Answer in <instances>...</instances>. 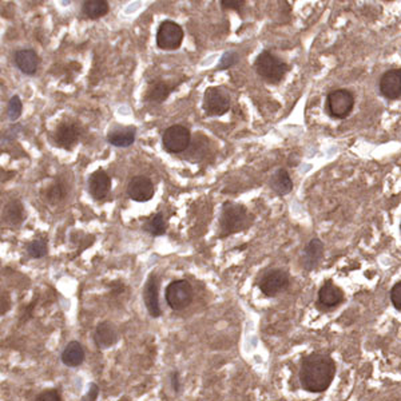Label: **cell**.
Segmentation results:
<instances>
[{
	"mask_svg": "<svg viewBox=\"0 0 401 401\" xmlns=\"http://www.w3.org/2000/svg\"><path fill=\"white\" fill-rule=\"evenodd\" d=\"M336 375V363L324 353H312L301 360L300 383L301 386L312 392H325Z\"/></svg>",
	"mask_w": 401,
	"mask_h": 401,
	"instance_id": "obj_1",
	"label": "cell"
},
{
	"mask_svg": "<svg viewBox=\"0 0 401 401\" xmlns=\"http://www.w3.org/2000/svg\"><path fill=\"white\" fill-rule=\"evenodd\" d=\"M253 223V216L244 205L236 202H225L219 216V237H228L242 232Z\"/></svg>",
	"mask_w": 401,
	"mask_h": 401,
	"instance_id": "obj_2",
	"label": "cell"
},
{
	"mask_svg": "<svg viewBox=\"0 0 401 401\" xmlns=\"http://www.w3.org/2000/svg\"><path fill=\"white\" fill-rule=\"evenodd\" d=\"M255 67L257 74L266 83L271 85L280 83L289 70V66L271 51H262L258 55L255 59Z\"/></svg>",
	"mask_w": 401,
	"mask_h": 401,
	"instance_id": "obj_3",
	"label": "cell"
},
{
	"mask_svg": "<svg viewBox=\"0 0 401 401\" xmlns=\"http://www.w3.org/2000/svg\"><path fill=\"white\" fill-rule=\"evenodd\" d=\"M230 94L223 87H209L203 95V111L207 117H221L230 109Z\"/></svg>",
	"mask_w": 401,
	"mask_h": 401,
	"instance_id": "obj_4",
	"label": "cell"
},
{
	"mask_svg": "<svg viewBox=\"0 0 401 401\" xmlns=\"http://www.w3.org/2000/svg\"><path fill=\"white\" fill-rule=\"evenodd\" d=\"M193 287L186 280H177L169 284L166 288V301L173 310L187 308L193 301Z\"/></svg>",
	"mask_w": 401,
	"mask_h": 401,
	"instance_id": "obj_5",
	"label": "cell"
},
{
	"mask_svg": "<svg viewBox=\"0 0 401 401\" xmlns=\"http://www.w3.org/2000/svg\"><path fill=\"white\" fill-rule=\"evenodd\" d=\"M182 27L171 20H164L161 23L158 33H157V44L160 49L173 51L180 49L182 44Z\"/></svg>",
	"mask_w": 401,
	"mask_h": 401,
	"instance_id": "obj_6",
	"label": "cell"
},
{
	"mask_svg": "<svg viewBox=\"0 0 401 401\" xmlns=\"http://www.w3.org/2000/svg\"><path fill=\"white\" fill-rule=\"evenodd\" d=\"M190 130L182 125H174L166 128L162 137L164 148L171 154H180L187 150V147L190 146Z\"/></svg>",
	"mask_w": 401,
	"mask_h": 401,
	"instance_id": "obj_7",
	"label": "cell"
},
{
	"mask_svg": "<svg viewBox=\"0 0 401 401\" xmlns=\"http://www.w3.org/2000/svg\"><path fill=\"white\" fill-rule=\"evenodd\" d=\"M355 106V95L348 90H334L328 95V111L333 118L345 119Z\"/></svg>",
	"mask_w": 401,
	"mask_h": 401,
	"instance_id": "obj_8",
	"label": "cell"
},
{
	"mask_svg": "<svg viewBox=\"0 0 401 401\" xmlns=\"http://www.w3.org/2000/svg\"><path fill=\"white\" fill-rule=\"evenodd\" d=\"M289 274L282 269H273L259 280V291L268 297H275L289 287Z\"/></svg>",
	"mask_w": 401,
	"mask_h": 401,
	"instance_id": "obj_9",
	"label": "cell"
},
{
	"mask_svg": "<svg viewBox=\"0 0 401 401\" xmlns=\"http://www.w3.org/2000/svg\"><path fill=\"white\" fill-rule=\"evenodd\" d=\"M128 196L135 202H147L154 197V185L145 176H137L128 182Z\"/></svg>",
	"mask_w": 401,
	"mask_h": 401,
	"instance_id": "obj_10",
	"label": "cell"
},
{
	"mask_svg": "<svg viewBox=\"0 0 401 401\" xmlns=\"http://www.w3.org/2000/svg\"><path fill=\"white\" fill-rule=\"evenodd\" d=\"M111 190V178L105 170L94 171L89 178V191L95 200H105Z\"/></svg>",
	"mask_w": 401,
	"mask_h": 401,
	"instance_id": "obj_11",
	"label": "cell"
},
{
	"mask_svg": "<svg viewBox=\"0 0 401 401\" xmlns=\"http://www.w3.org/2000/svg\"><path fill=\"white\" fill-rule=\"evenodd\" d=\"M380 92L386 99L398 101L401 98V69L389 70L380 80Z\"/></svg>",
	"mask_w": 401,
	"mask_h": 401,
	"instance_id": "obj_12",
	"label": "cell"
},
{
	"mask_svg": "<svg viewBox=\"0 0 401 401\" xmlns=\"http://www.w3.org/2000/svg\"><path fill=\"white\" fill-rule=\"evenodd\" d=\"M323 257H324V244L318 238H313L304 249L301 264L305 271L310 272L320 265Z\"/></svg>",
	"mask_w": 401,
	"mask_h": 401,
	"instance_id": "obj_13",
	"label": "cell"
},
{
	"mask_svg": "<svg viewBox=\"0 0 401 401\" xmlns=\"http://www.w3.org/2000/svg\"><path fill=\"white\" fill-rule=\"evenodd\" d=\"M158 280L153 274L147 281L144 291V301L151 317L157 318L161 316V305H160V293H158Z\"/></svg>",
	"mask_w": 401,
	"mask_h": 401,
	"instance_id": "obj_14",
	"label": "cell"
},
{
	"mask_svg": "<svg viewBox=\"0 0 401 401\" xmlns=\"http://www.w3.org/2000/svg\"><path fill=\"white\" fill-rule=\"evenodd\" d=\"M344 301V292L328 280L318 292V302L327 308H334Z\"/></svg>",
	"mask_w": 401,
	"mask_h": 401,
	"instance_id": "obj_15",
	"label": "cell"
},
{
	"mask_svg": "<svg viewBox=\"0 0 401 401\" xmlns=\"http://www.w3.org/2000/svg\"><path fill=\"white\" fill-rule=\"evenodd\" d=\"M80 135L79 128L73 123H63L60 125L55 133V142L56 145L66 150H71L74 145L78 142Z\"/></svg>",
	"mask_w": 401,
	"mask_h": 401,
	"instance_id": "obj_16",
	"label": "cell"
},
{
	"mask_svg": "<svg viewBox=\"0 0 401 401\" xmlns=\"http://www.w3.org/2000/svg\"><path fill=\"white\" fill-rule=\"evenodd\" d=\"M94 340L96 347L101 349H109L114 347L118 341V333L117 329L111 325V323H102L96 327Z\"/></svg>",
	"mask_w": 401,
	"mask_h": 401,
	"instance_id": "obj_17",
	"label": "cell"
},
{
	"mask_svg": "<svg viewBox=\"0 0 401 401\" xmlns=\"http://www.w3.org/2000/svg\"><path fill=\"white\" fill-rule=\"evenodd\" d=\"M269 186L275 194L287 196L293 190L292 178L285 169H278L272 174L269 180Z\"/></svg>",
	"mask_w": 401,
	"mask_h": 401,
	"instance_id": "obj_18",
	"label": "cell"
},
{
	"mask_svg": "<svg viewBox=\"0 0 401 401\" xmlns=\"http://www.w3.org/2000/svg\"><path fill=\"white\" fill-rule=\"evenodd\" d=\"M15 63L22 73L34 75L39 66V56L34 50H20L15 54Z\"/></svg>",
	"mask_w": 401,
	"mask_h": 401,
	"instance_id": "obj_19",
	"label": "cell"
},
{
	"mask_svg": "<svg viewBox=\"0 0 401 401\" xmlns=\"http://www.w3.org/2000/svg\"><path fill=\"white\" fill-rule=\"evenodd\" d=\"M85 361V349L80 343L71 341L62 353V363L70 368H76Z\"/></svg>",
	"mask_w": 401,
	"mask_h": 401,
	"instance_id": "obj_20",
	"label": "cell"
},
{
	"mask_svg": "<svg viewBox=\"0 0 401 401\" xmlns=\"http://www.w3.org/2000/svg\"><path fill=\"white\" fill-rule=\"evenodd\" d=\"M108 141L115 147L131 146L135 141V128H125L112 130L111 133H109Z\"/></svg>",
	"mask_w": 401,
	"mask_h": 401,
	"instance_id": "obj_21",
	"label": "cell"
},
{
	"mask_svg": "<svg viewBox=\"0 0 401 401\" xmlns=\"http://www.w3.org/2000/svg\"><path fill=\"white\" fill-rule=\"evenodd\" d=\"M82 11L89 19L102 18L109 12V3L108 0H86Z\"/></svg>",
	"mask_w": 401,
	"mask_h": 401,
	"instance_id": "obj_22",
	"label": "cell"
},
{
	"mask_svg": "<svg viewBox=\"0 0 401 401\" xmlns=\"http://www.w3.org/2000/svg\"><path fill=\"white\" fill-rule=\"evenodd\" d=\"M3 219L10 225H19L24 219V212H23V205L20 200H11L10 203L6 205L4 212H3Z\"/></svg>",
	"mask_w": 401,
	"mask_h": 401,
	"instance_id": "obj_23",
	"label": "cell"
},
{
	"mask_svg": "<svg viewBox=\"0 0 401 401\" xmlns=\"http://www.w3.org/2000/svg\"><path fill=\"white\" fill-rule=\"evenodd\" d=\"M144 229L151 236H164L166 233V221L162 213H157L155 216H151L147 219L144 225Z\"/></svg>",
	"mask_w": 401,
	"mask_h": 401,
	"instance_id": "obj_24",
	"label": "cell"
},
{
	"mask_svg": "<svg viewBox=\"0 0 401 401\" xmlns=\"http://www.w3.org/2000/svg\"><path fill=\"white\" fill-rule=\"evenodd\" d=\"M171 87L164 82H157L147 92V99L154 103H162L166 98L170 95Z\"/></svg>",
	"mask_w": 401,
	"mask_h": 401,
	"instance_id": "obj_25",
	"label": "cell"
},
{
	"mask_svg": "<svg viewBox=\"0 0 401 401\" xmlns=\"http://www.w3.org/2000/svg\"><path fill=\"white\" fill-rule=\"evenodd\" d=\"M27 252L33 258H42L47 255V241L44 238L35 239L27 246Z\"/></svg>",
	"mask_w": 401,
	"mask_h": 401,
	"instance_id": "obj_26",
	"label": "cell"
},
{
	"mask_svg": "<svg viewBox=\"0 0 401 401\" xmlns=\"http://www.w3.org/2000/svg\"><path fill=\"white\" fill-rule=\"evenodd\" d=\"M22 110H23V105H22L20 98H19L18 95L12 96L10 103H8V117H10V119L12 122L18 121L19 117L22 115Z\"/></svg>",
	"mask_w": 401,
	"mask_h": 401,
	"instance_id": "obj_27",
	"label": "cell"
},
{
	"mask_svg": "<svg viewBox=\"0 0 401 401\" xmlns=\"http://www.w3.org/2000/svg\"><path fill=\"white\" fill-rule=\"evenodd\" d=\"M238 62V55L234 51H228L221 58L219 65V70H226L233 67Z\"/></svg>",
	"mask_w": 401,
	"mask_h": 401,
	"instance_id": "obj_28",
	"label": "cell"
},
{
	"mask_svg": "<svg viewBox=\"0 0 401 401\" xmlns=\"http://www.w3.org/2000/svg\"><path fill=\"white\" fill-rule=\"evenodd\" d=\"M65 198V191H63V187L62 185L59 183H55L54 186H51L47 191V200H50L51 203H58L59 200H62Z\"/></svg>",
	"mask_w": 401,
	"mask_h": 401,
	"instance_id": "obj_29",
	"label": "cell"
},
{
	"mask_svg": "<svg viewBox=\"0 0 401 401\" xmlns=\"http://www.w3.org/2000/svg\"><path fill=\"white\" fill-rule=\"evenodd\" d=\"M391 301L395 307V309L401 312V281L396 282L395 287L391 291Z\"/></svg>",
	"mask_w": 401,
	"mask_h": 401,
	"instance_id": "obj_30",
	"label": "cell"
},
{
	"mask_svg": "<svg viewBox=\"0 0 401 401\" xmlns=\"http://www.w3.org/2000/svg\"><path fill=\"white\" fill-rule=\"evenodd\" d=\"M62 396L56 389H49V391H43L42 393H39L37 396V401H60Z\"/></svg>",
	"mask_w": 401,
	"mask_h": 401,
	"instance_id": "obj_31",
	"label": "cell"
},
{
	"mask_svg": "<svg viewBox=\"0 0 401 401\" xmlns=\"http://www.w3.org/2000/svg\"><path fill=\"white\" fill-rule=\"evenodd\" d=\"M221 4L223 10H232V11L241 12L245 6V0H221Z\"/></svg>",
	"mask_w": 401,
	"mask_h": 401,
	"instance_id": "obj_32",
	"label": "cell"
},
{
	"mask_svg": "<svg viewBox=\"0 0 401 401\" xmlns=\"http://www.w3.org/2000/svg\"><path fill=\"white\" fill-rule=\"evenodd\" d=\"M98 395H99V386L95 383H92L90 384V388H89L87 395H86L82 400H96V399H98Z\"/></svg>",
	"mask_w": 401,
	"mask_h": 401,
	"instance_id": "obj_33",
	"label": "cell"
},
{
	"mask_svg": "<svg viewBox=\"0 0 401 401\" xmlns=\"http://www.w3.org/2000/svg\"><path fill=\"white\" fill-rule=\"evenodd\" d=\"M171 384H173V388L176 389V392L180 391V382H178V372H174L173 376H171Z\"/></svg>",
	"mask_w": 401,
	"mask_h": 401,
	"instance_id": "obj_34",
	"label": "cell"
}]
</instances>
